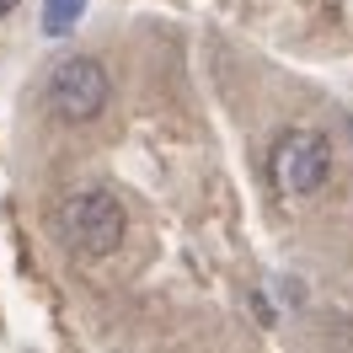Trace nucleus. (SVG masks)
Wrapping results in <instances>:
<instances>
[{
  "label": "nucleus",
  "instance_id": "f257e3e1",
  "mask_svg": "<svg viewBox=\"0 0 353 353\" xmlns=\"http://www.w3.org/2000/svg\"><path fill=\"white\" fill-rule=\"evenodd\" d=\"M123 203L112 199L108 188H86V193H70L59 203V230L81 257H112L123 246Z\"/></svg>",
  "mask_w": 353,
  "mask_h": 353
},
{
  "label": "nucleus",
  "instance_id": "f03ea898",
  "mask_svg": "<svg viewBox=\"0 0 353 353\" xmlns=\"http://www.w3.org/2000/svg\"><path fill=\"white\" fill-rule=\"evenodd\" d=\"M108 97H112V81L102 59H91V54H70L48 75V112L65 118V123H91L108 108Z\"/></svg>",
  "mask_w": 353,
  "mask_h": 353
},
{
  "label": "nucleus",
  "instance_id": "7ed1b4c3",
  "mask_svg": "<svg viewBox=\"0 0 353 353\" xmlns=\"http://www.w3.org/2000/svg\"><path fill=\"white\" fill-rule=\"evenodd\" d=\"M268 166H273V182L294 193V199H310V193H321L332 176V145L321 139L316 129H289L273 155H268Z\"/></svg>",
  "mask_w": 353,
  "mask_h": 353
},
{
  "label": "nucleus",
  "instance_id": "20e7f679",
  "mask_svg": "<svg viewBox=\"0 0 353 353\" xmlns=\"http://www.w3.org/2000/svg\"><path fill=\"white\" fill-rule=\"evenodd\" d=\"M81 11H86V0H43V27L54 38H65L70 27L81 22Z\"/></svg>",
  "mask_w": 353,
  "mask_h": 353
},
{
  "label": "nucleus",
  "instance_id": "39448f33",
  "mask_svg": "<svg viewBox=\"0 0 353 353\" xmlns=\"http://www.w3.org/2000/svg\"><path fill=\"white\" fill-rule=\"evenodd\" d=\"M17 6H22V0H0V17H11V11H17Z\"/></svg>",
  "mask_w": 353,
  "mask_h": 353
}]
</instances>
